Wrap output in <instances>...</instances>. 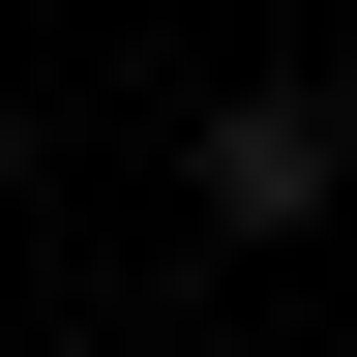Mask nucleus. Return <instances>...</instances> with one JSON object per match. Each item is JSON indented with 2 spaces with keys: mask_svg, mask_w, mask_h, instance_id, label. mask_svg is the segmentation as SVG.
Returning a JSON list of instances; mask_svg holds the SVG:
<instances>
[{
  "mask_svg": "<svg viewBox=\"0 0 357 357\" xmlns=\"http://www.w3.org/2000/svg\"><path fill=\"white\" fill-rule=\"evenodd\" d=\"M178 208H208V238H298V208H357V119L328 89H208V119H178Z\"/></svg>",
  "mask_w": 357,
  "mask_h": 357,
  "instance_id": "f257e3e1",
  "label": "nucleus"
},
{
  "mask_svg": "<svg viewBox=\"0 0 357 357\" xmlns=\"http://www.w3.org/2000/svg\"><path fill=\"white\" fill-rule=\"evenodd\" d=\"M0 178H30V89H0Z\"/></svg>",
  "mask_w": 357,
  "mask_h": 357,
  "instance_id": "f03ea898",
  "label": "nucleus"
}]
</instances>
